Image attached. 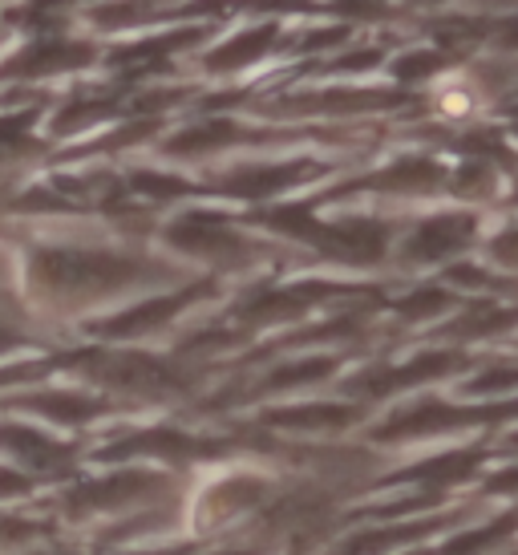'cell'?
Listing matches in <instances>:
<instances>
[{
	"label": "cell",
	"mask_w": 518,
	"mask_h": 555,
	"mask_svg": "<svg viewBox=\"0 0 518 555\" xmlns=\"http://www.w3.org/2000/svg\"><path fill=\"white\" fill-rule=\"evenodd\" d=\"M37 276L53 288H86V284H122L134 276V263L106 256V251H77V247H49L37 260Z\"/></svg>",
	"instance_id": "6da1fadb"
},
{
	"label": "cell",
	"mask_w": 518,
	"mask_h": 555,
	"mask_svg": "<svg viewBox=\"0 0 518 555\" xmlns=\"http://www.w3.org/2000/svg\"><path fill=\"white\" fill-rule=\"evenodd\" d=\"M474 240V219L470 216H438V219H426L417 232L410 235V247H405V256L410 260H445V256H454L462 247Z\"/></svg>",
	"instance_id": "7a4b0ae2"
},
{
	"label": "cell",
	"mask_w": 518,
	"mask_h": 555,
	"mask_svg": "<svg viewBox=\"0 0 518 555\" xmlns=\"http://www.w3.org/2000/svg\"><path fill=\"white\" fill-rule=\"evenodd\" d=\"M170 240L186 247V251H203V256H211V251H239L244 247V240L231 235L228 223H219L215 216H186L183 223L170 228Z\"/></svg>",
	"instance_id": "3957f363"
},
{
	"label": "cell",
	"mask_w": 518,
	"mask_h": 555,
	"mask_svg": "<svg viewBox=\"0 0 518 555\" xmlns=\"http://www.w3.org/2000/svg\"><path fill=\"white\" fill-rule=\"evenodd\" d=\"M457 365L454 353H426L410 361V365H401V370H389V373H377V377H365L361 386L368 393H385V389H397V386H413V382H429V377H442Z\"/></svg>",
	"instance_id": "277c9868"
},
{
	"label": "cell",
	"mask_w": 518,
	"mask_h": 555,
	"mask_svg": "<svg viewBox=\"0 0 518 555\" xmlns=\"http://www.w3.org/2000/svg\"><path fill=\"white\" fill-rule=\"evenodd\" d=\"M186 305V296H167V300H151V305H142L134 312H122V317H114V321L102 324V333H114V337H138V333H146L154 324L170 321L174 312Z\"/></svg>",
	"instance_id": "5b68a950"
},
{
	"label": "cell",
	"mask_w": 518,
	"mask_h": 555,
	"mask_svg": "<svg viewBox=\"0 0 518 555\" xmlns=\"http://www.w3.org/2000/svg\"><path fill=\"white\" fill-rule=\"evenodd\" d=\"M272 41H275V21H268V25L247 29L244 37L228 41L219 53H211V57H207V65H211V69H235V65H247L251 57L268 53V46H272Z\"/></svg>",
	"instance_id": "8992f818"
},
{
	"label": "cell",
	"mask_w": 518,
	"mask_h": 555,
	"mask_svg": "<svg viewBox=\"0 0 518 555\" xmlns=\"http://www.w3.org/2000/svg\"><path fill=\"white\" fill-rule=\"evenodd\" d=\"M90 62L86 46H41L29 49L21 62H13V74H53V69H69V65Z\"/></svg>",
	"instance_id": "52a82bcc"
},
{
	"label": "cell",
	"mask_w": 518,
	"mask_h": 555,
	"mask_svg": "<svg viewBox=\"0 0 518 555\" xmlns=\"http://www.w3.org/2000/svg\"><path fill=\"white\" fill-rule=\"evenodd\" d=\"M305 175V167H268V170H247V175H235L228 183L231 195H247V199H256V195H272L280 186L296 183Z\"/></svg>",
	"instance_id": "ba28073f"
},
{
	"label": "cell",
	"mask_w": 518,
	"mask_h": 555,
	"mask_svg": "<svg viewBox=\"0 0 518 555\" xmlns=\"http://www.w3.org/2000/svg\"><path fill=\"white\" fill-rule=\"evenodd\" d=\"M442 179V167L438 163H429V158H410V163H397L393 170H385L373 179V186H397V191H405V186H433Z\"/></svg>",
	"instance_id": "9c48e42d"
},
{
	"label": "cell",
	"mask_w": 518,
	"mask_h": 555,
	"mask_svg": "<svg viewBox=\"0 0 518 555\" xmlns=\"http://www.w3.org/2000/svg\"><path fill=\"white\" fill-rule=\"evenodd\" d=\"M510 324H518L515 309H474L470 317H462L450 333H457V337H487V333H503Z\"/></svg>",
	"instance_id": "30bf717a"
},
{
	"label": "cell",
	"mask_w": 518,
	"mask_h": 555,
	"mask_svg": "<svg viewBox=\"0 0 518 555\" xmlns=\"http://www.w3.org/2000/svg\"><path fill=\"white\" fill-rule=\"evenodd\" d=\"M235 134V126L231 122H207L198 126V130H186L179 139L170 142V151L174 155H186V151H207V146H219V142H228Z\"/></svg>",
	"instance_id": "8fae6325"
},
{
	"label": "cell",
	"mask_w": 518,
	"mask_h": 555,
	"mask_svg": "<svg viewBox=\"0 0 518 555\" xmlns=\"http://www.w3.org/2000/svg\"><path fill=\"white\" fill-rule=\"evenodd\" d=\"M454 305L450 300V293H442V288H426V293L410 296L405 305H401V317H410V321H426V317H438V312H445Z\"/></svg>",
	"instance_id": "7c38bea8"
},
{
	"label": "cell",
	"mask_w": 518,
	"mask_h": 555,
	"mask_svg": "<svg viewBox=\"0 0 518 555\" xmlns=\"http://www.w3.org/2000/svg\"><path fill=\"white\" fill-rule=\"evenodd\" d=\"M438 69H442V53H405V57H397L393 62L397 81L429 78V74H438Z\"/></svg>",
	"instance_id": "4fadbf2b"
},
{
	"label": "cell",
	"mask_w": 518,
	"mask_h": 555,
	"mask_svg": "<svg viewBox=\"0 0 518 555\" xmlns=\"http://www.w3.org/2000/svg\"><path fill=\"white\" fill-rule=\"evenodd\" d=\"M466 389L470 393H510V389H518V365H494L482 377H474Z\"/></svg>",
	"instance_id": "5bb4252c"
},
{
	"label": "cell",
	"mask_w": 518,
	"mask_h": 555,
	"mask_svg": "<svg viewBox=\"0 0 518 555\" xmlns=\"http://www.w3.org/2000/svg\"><path fill=\"white\" fill-rule=\"evenodd\" d=\"M324 373H333V361H300V365H288L272 377V386H300V382H316Z\"/></svg>",
	"instance_id": "9a60e30c"
},
{
	"label": "cell",
	"mask_w": 518,
	"mask_h": 555,
	"mask_svg": "<svg viewBox=\"0 0 518 555\" xmlns=\"http://www.w3.org/2000/svg\"><path fill=\"white\" fill-rule=\"evenodd\" d=\"M134 186L151 191V195H163V199H170V195H183V191H186L183 183H174V179H158V175H138Z\"/></svg>",
	"instance_id": "2e32d148"
},
{
	"label": "cell",
	"mask_w": 518,
	"mask_h": 555,
	"mask_svg": "<svg viewBox=\"0 0 518 555\" xmlns=\"http://www.w3.org/2000/svg\"><path fill=\"white\" fill-rule=\"evenodd\" d=\"M494 256H498L503 263H518V228L515 232H506L503 240L494 244Z\"/></svg>",
	"instance_id": "e0dca14e"
},
{
	"label": "cell",
	"mask_w": 518,
	"mask_h": 555,
	"mask_svg": "<svg viewBox=\"0 0 518 555\" xmlns=\"http://www.w3.org/2000/svg\"><path fill=\"white\" fill-rule=\"evenodd\" d=\"M349 29H328V33H312L308 37V49H321V46H336V41H345Z\"/></svg>",
	"instance_id": "ac0fdd59"
},
{
	"label": "cell",
	"mask_w": 518,
	"mask_h": 555,
	"mask_svg": "<svg viewBox=\"0 0 518 555\" xmlns=\"http://www.w3.org/2000/svg\"><path fill=\"white\" fill-rule=\"evenodd\" d=\"M498 46H503V49H518V16H510L506 25H498Z\"/></svg>",
	"instance_id": "d6986e66"
},
{
	"label": "cell",
	"mask_w": 518,
	"mask_h": 555,
	"mask_svg": "<svg viewBox=\"0 0 518 555\" xmlns=\"http://www.w3.org/2000/svg\"><path fill=\"white\" fill-rule=\"evenodd\" d=\"M377 62H381V57L368 49V53H361V57H345V62H340V69H368V65H377Z\"/></svg>",
	"instance_id": "ffe728a7"
},
{
	"label": "cell",
	"mask_w": 518,
	"mask_h": 555,
	"mask_svg": "<svg viewBox=\"0 0 518 555\" xmlns=\"http://www.w3.org/2000/svg\"><path fill=\"white\" fill-rule=\"evenodd\" d=\"M490 487H494V491H515V487H518V470H510V475H498L494 482H490Z\"/></svg>",
	"instance_id": "44dd1931"
},
{
	"label": "cell",
	"mask_w": 518,
	"mask_h": 555,
	"mask_svg": "<svg viewBox=\"0 0 518 555\" xmlns=\"http://www.w3.org/2000/svg\"><path fill=\"white\" fill-rule=\"evenodd\" d=\"M13 333H4V328H0V349H9V345H13Z\"/></svg>",
	"instance_id": "7402d4cb"
},
{
	"label": "cell",
	"mask_w": 518,
	"mask_h": 555,
	"mask_svg": "<svg viewBox=\"0 0 518 555\" xmlns=\"http://www.w3.org/2000/svg\"><path fill=\"white\" fill-rule=\"evenodd\" d=\"M515 442H518V438H515Z\"/></svg>",
	"instance_id": "603a6c76"
}]
</instances>
